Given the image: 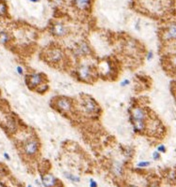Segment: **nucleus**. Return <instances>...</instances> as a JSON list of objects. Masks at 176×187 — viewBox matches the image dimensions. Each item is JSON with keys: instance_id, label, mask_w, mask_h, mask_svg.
Segmentation results:
<instances>
[{"instance_id": "6", "label": "nucleus", "mask_w": 176, "mask_h": 187, "mask_svg": "<svg viewBox=\"0 0 176 187\" xmlns=\"http://www.w3.org/2000/svg\"><path fill=\"white\" fill-rule=\"evenodd\" d=\"M46 81L45 76L42 73H31L26 76V83L30 89H34Z\"/></svg>"}, {"instance_id": "32", "label": "nucleus", "mask_w": 176, "mask_h": 187, "mask_svg": "<svg viewBox=\"0 0 176 187\" xmlns=\"http://www.w3.org/2000/svg\"><path fill=\"white\" fill-rule=\"evenodd\" d=\"M27 187H32V186H31V185H28V186H27Z\"/></svg>"}, {"instance_id": "1", "label": "nucleus", "mask_w": 176, "mask_h": 187, "mask_svg": "<svg viewBox=\"0 0 176 187\" xmlns=\"http://www.w3.org/2000/svg\"><path fill=\"white\" fill-rule=\"evenodd\" d=\"M45 60L51 65H58L64 61L65 54L61 48L58 47H51L47 49L44 53Z\"/></svg>"}, {"instance_id": "10", "label": "nucleus", "mask_w": 176, "mask_h": 187, "mask_svg": "<svg viewBox=\"0 0 176 187\" xmlns=\"http://www.w3.org/2000/svg\"><path fill=\"white\" fill-rule=\"evenodd\" d=\"M131 118L132 121H147L148 113L144 108L137 106L131 109Z\"/></svg>"}, {"instance_id": "11", "label": "nucleus", "mask_w": 176, "mask_h": 187, "mask_svg": "<svg viewBox=\"0 0 176 187\" xmlns=\"http://www.w3.org/2000/svg\"><path fill=\"white\" fill-rule=\"evenodd\" d=\"M73 6L81 11H87L92 6V0H72Z\"/></svg>"}, {"instance_id": "29", "label": "nucleus", "mask_w": 176, "mask_h": 187, "mask_svg": "<svg viewBox=\"0 0 176 187\" xmlns=\"http://www.w3.org/2000/svg\"><path fill=\"white\" fill-rule=\"evenodd\" d=\"M151 187H158L156 183H151Z\"/></svg>"}, {"instance_id": "17", "label": "nucleus", "mask_w": 176, "mask_h": 187, "mask_svg": "<svg viewBox=\"0 0 176 187\" xmlns=\"http://www.w3.org/2000/svg\"><path fill=\"white\" fill-rule=\"evenodd\" d=\"M64 175H65V177L66 178V179L69 180V181H71L72 182H79L81 181L80 177H78V176H75V175H73V174H71V173L65 172V173H64Z\"/></svg>"}, {"instance_id": "19", "label": "nucleus", "mask_w": 176, "mask_h": 187, "mask_svg": "<svg viewBox=\"0 0 176 187\" xmlns=\"http://www.w3.org/2000/svg\"><path fill=\"white\" fill-rule=\"evenodd\" d=\"M7 14V6L5 3H0V17H3Z\"/></svg>"}, {"instance_id": "25", "label": "nucleus", "mask_w": 176, "mask_h": 187, "mask_svg": "<svg viewBox=\"0 0 176 187\" xmlns=\"http://www.w3.org/2000/svg\"><path fill=\"white\" fill-rule=\"evenodd\" d=\"M153 58H154V53H153V51H148L147 54H146V59H147V61H151Z\"/></svg>"}, {"instance_id": "18", "label": "nucleus", "mask_w": 176, "mask_h": 187, "mask_svg": "<svg viewBox=\"0 0 176 187\" xmlns=\"http://www.w3.org/2000/svg\"><path fill=\"white\" fill-rule=\"evenodd\" d=\"M137 42L135 41V40H129V41H128V43H127V49L128 50H129V51H136L137 49Z\"/></svg>"}, {"instance_id": "3", "label": "nucleus", "mask_w": 176, "mask_h": 187, "mask_svg": "<svg viewBox=\"0 0 176 187\" xmlns=\"http://www.w3.org/2000/svg\"><path fill=\"white\" fill-rule=\"evenodd\" d=\"M82 108L83 112L90 116L96 115L99 112V107L96 102V100L89 96H82Z\"/></svg>"}, {"instance_id": "26", "label": "nucleus", "mask_w": 176, "mask_h": 187, "mask_svg": "<svg viewBox=\"0 0 176 187\" xmlns=\"http://www.w3.org/2000/svg\"><path fill=\"white\" fill-rule=\"evenodd\" d=\"M16 70H17V73L21 76V75H23V69L21 66H18L17 67H16Z\"/></svg>"}, {"instance_id": "21", "label": "nucleus", "mask_w": 176, "mask_h": 187, "mask_svg": "<svg viewBox=\"0 0 176 187\" xmlns=\"http://www.w3.org/2000/svg\"><path fill=\"white\" fill-rule=\"evenodd\" d=\"M137 166L139 167H147L148 166H150V162L149 161H140L137 164Z\"/></svg>"}, {"instance_id": "30", "label": "nucleus", "mask_w": 176, "mask_h": 187, "mask_svg": "<svg viewBox=\"0 0 176 187\" xmlns=\"http://www.w3.org/2000/svg\"><path fill=\"white\" fill-rule=\"evenodd\" d=\"M31 2H33V3H36V2H39V0H30Z\"/></svg>"}, {"instance_id": "28", "label": "nucleus", "mask_w": 176, "mask_h": 187, "mask_svg": "<svg viewBox=\"0 0 176 187\" xmlns=\"http://www.w3.org/2000/svg\"><path fill=\"white\" fill-rule=\"evenodd\" d=\"M4 157H5V159H7L8 161L9 160H11V157H10V155H9V154H8V152H4Z\"/></svg>"}, {"instance_id": "5", "label": "nucleus", "mask_w": 176, "mask_h": 187, "mask_svg": "<svg viewBox=\"0 0 176 187\" xmlns=\"http://www.w3.org/2000/svg\"><path fill=\"white\" fill-rule=\"evenodd\" d=\"M39 146H40V144H39V141L38 140V139L29 138L24 141L23 145V152L27 156L32 157V156H35L39 152Z\"/></svg>"}, {"instance_id": "2", "label": "nucleus", "mask_w": 176, "mask_h": 187, "mask_svg": "<svg viewBox=\"0 0 176 187\" xmlns=\"http://www.w3.org/2000/svg\"><path fill=\"white\" fill-rule=\"evenodd\" d=\"M78 74V78L82 81L92 82L95 79V69L90 64H81L77 67L76 70Z\"/></svg>"}, {"instance_id": "23", "label": "nucleus", "mask_w": 176, "mask_h": 187, "mask_svg": "<svg viewBox=\"0 0 176 187\" xmlns=\"http://www.w3.org/2000/svg\"><path fill=\"white\" fill-rule=\"evenodd\" d=\"M129 84H130V81L128 79H125L120 82V86L121 87H125V86H128Z\"/></svg>"}, {"instance_id": "7", "label": "nucleus", "mask_w": 176, "mask_h": 187, "mask_svg": "<svg viewBox=\"0 0 176 187\" xmlns=\"http://www.w3.org/2000/svg\"><path fill=\"white\" fill-rule=\"evenodd\" d=\"M161 39L164 42L176 41V23L171 22L162 29Z\"/></svg>"}, {"instance_id": "9", "label": "nucleus", "mask_w": 176, "mask_h": 187, "mask_svg": "<svg viewBox=\"0 0 176 187\" xmlns=\"http://www.w3.org/2000/svg\"><path fill=\"white\" fill-rule=\"evenodd\" d=\"M69 27L63 23L56 22L51 26V33L54 37L57 38H63L69 34Z\"/></svg>"}, {"instance_id": "31", "label": "nucleus", "mask_w": 176, "mask_h": 187, "mask_svg": "<svg viewBox=\"0 0 176 187\" xmlns=\"http://www.w3.org/2000/svg\"><path fill=\"white\" fill-rule=\"evenodd\" d=\"M130 187H138V186H135V185H132V186H130Z\"/></svg>"}, {"instance_id": "8", "label": "nucleus", "mask_w": 176, "mask_h": 187, "mask_svg": "<svg viewBox=\"0 0 176 187\" xmlns=\"http://www.w3.org/2000/svg\"><path fill=\"white\" fill-rule=\"evenodd\" d=\"M72 54L76 57H85L91 54V49L86 41H80L73 48Z\"/></svg>"}, {"instance_id": "22", "label": "nucleus", "mask_w": 176, "mask_h": 187, "mask_svg": "<svg viewBox=\"0 0 176 187\" xmlns=\"http://www.w3.org/2000/svg\"><path fill=\"white\" fill-rule=\"evenodd\" d=\"M157 152H159L160 154H165L167 152V149H166V146L164 144H160V145L157 146Z\"/></svg>"}, {"instance_id": "15", "label": "nucleus", "mask_w": 176, "mask_h": 187, "mask_svg": "<svg viewBox=\"0 0 176 187\" xmlns=\"http://www.w3.org/2000/svg\"><path fill=\"white\" fill-rule=\"evenodd\" d=\"M11 40V37L7 32L1 31L0 32V44L2 45H6L10 42Z\"/></svg>"}, {"instance_id": "4", "label": "nucleus", "mask_w": 176, "mask_h": 187, "mask_svg": "<svg viewBox=\"0 0 176 187\" xmlns=\"http://www.w3.org/2000/svg\"><path fill=\"white\" fill-rule=\"evenodd\" d=\"M52 106L61 113H69L73 109V102L69 97H55V100L52 103Z\"/></svg>"}, {"instance_id": "24", "label": "nucleus", "mask_w": 176, "mask_h": 187, "mask_svg": "<svg viewBox=\"0 0 176 187\" xmlns=\"http://www.w3.org/2000/svg\"><path fill=\"white\" fill-rule=\"evenodd\" d=\"M152 157H153V159L155 160V161H157V160H159V159H160V152H153V155H152Z\"/></svg>"}, {"instance_id": "16", "label": "nucleus", "mask_w": 176, "mask_h": 187, "mask_svg": "<svg viewBox=\"0 0 176 187\" xmlns=\"http://www.w3.org/2000/svg\"><path fill=\"white\" fill-rule=\"evenodd\" d=\"M35 91L38 94H39V95H43V94H45L49 91V85L47 83H42V84H40L39 86H38Z\"/></svg>"}, {"instance_id": "27", "label": "nucleus", "mask_w": 176, "mask_h": 187, "mask_svg": "<svg viewBox=\"0 0 176 187\" xmlns=\"http://www.w3.org/2000/svg\"><path fill=\"white\" fill-rule=\"evenodd\" d=\"M90 187H97V183L96 181H94L93 179L90 180Z\"/></svg>"}, {"instance_id": "14", "label": "nucleus", "mask_w": 176, "mask_h": 187, "mask_svg": "<svg viewBox=\"0 0 176 187\" xmlns=\"http://www.w3.org/2000/svg\"><path fill=\"white\" fill-rule=\"evenodd\" d=\"M112 171L117 177H120L123 174L124 167H123V164L120 162V161H118V160L113 161V164H112Z\"/></svg>"}, {"instance_id": "20", "label": "nucleus", "mask_w": 176, "mask_h": 187, "mask_svg": "<svg viewBox=\"0 0 176 187\" xmlns=\"http://www.w3.org/2000/svg\"><path fill=\"white\" fill-rule=\"evenodd\" d=\"M169 63L173 69H176V54L171 55V57L169 59Z\"/></svg>"}, {"instance_id": "12", "label": "nucleus", "mask_w": 176, "mask_h": 187, "mask_svg": "<svg viewBox=\"0 0 176 187\" xmlns=\"http://www.w3.org/2000/svg\"><path fill=\"white\" fill-rule=\"evenodd\" d=\"M57 179L50 173H46L41 176V182L44 187H54L57 184Z\"/></svg>"}, {"instance_id": "13", "label": "nucleus", "mask_w": 176, "mask_h": 187, "mask_svg": "<svg viewBox=\"0 0 176 187\" xmlns=\"http://www.w3.org/2000/svg\"><path fill=\"white\" fill-rule=\"evenodd\" d=\"M6 128L7 130L9 131L10 133H14L16 132V130H17L18 128V125H17V122L15 121V119L13 117H8L7 120H6Z\"/></svg>"}]
</instances>
